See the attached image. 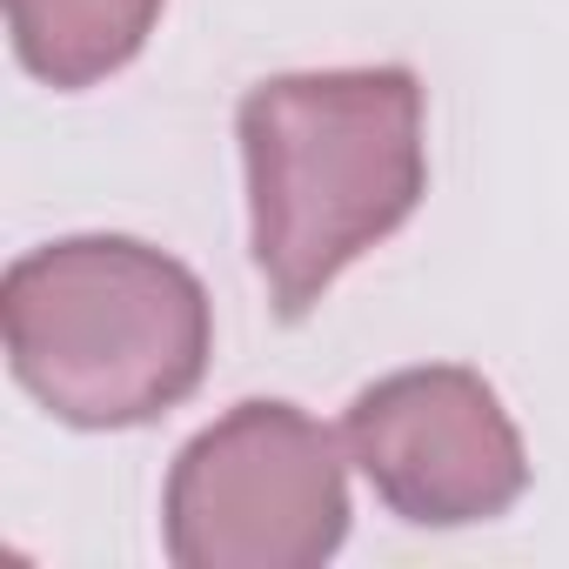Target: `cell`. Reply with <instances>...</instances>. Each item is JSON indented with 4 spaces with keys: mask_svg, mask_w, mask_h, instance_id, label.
<instances>
[{
    "mask_svg": "<svg viewBox=\"0 0 569 569\" xmlns=\"http://www.w3.org/2000/svg\"><path fill=\"white\" fill-rule=\"evenodd\" d=\"M161 21V0H8V34L34 81L74 94L121 74Z\"/></svg>",
    "mask_w": 569,
    "mask_h": 569,
    "instance_id": "cell-5",
    "label": "cell"
},
{
    "mask_svg": "<svg viewBox=\"0 0 569 569\" xmlns=\"http://www.w3.org/2000/svg\"><path fill=\"white\" fill-rule=\"evenodd\" d=\"M161 536L181 569H316L349 536V469L296 402H234L168 469Z\"/></svg>",
    "mask_w": 569,
    "mask_h": 569,
    "instance_id": "cell-3",
    "label": "cell"
},
{
    "mask_svg": "<svg viewBox=\"0 0 569 569\" xmlns=\"http://www.w3.org/2000/svg\"><path fill=\"white\" fill-rule=\"evenodd\" d=\"M349 456L409 529H469L529 489V449L502 396L456 362L396 369L349 402Z\"/></svg>",
    "mask_w": 569,
    "mask_h": 569,
    "instance_id": "cell-4",
    "label": "cell"
},
{
    "mask_svg": "<svg viewBox=\"0 0 569 569\" xmlns=\"http://www.w3.org/2000/svg\"><path fill=\"white\" fill-rule=\"evenodd\" d=\"M21 389L74 429H141L208 376L214 316L194 268L134 234L28 248L0 281Z\"/></svg>",
    "mask_w": 569,
    "mask_h": 569,
    "instance_id": "cell-2",
    "label": "cell"
},
{
    "mask_svg": "<svg viewBox=\"0 0 569 569\" xmlns=\"http://www.w3.org/2000/svg\"><path fill=\"white\" fill-rule=\"evenodd\" d=\"M248 161V248L281 322H302L389 241L422 188V81L409 68L274 74L234 114Z\"/></svg>",
    "mask_w": 569,
    "mask_h": 569,
    "instance_id": "cell-1",
    "label": "cell"
}]
</instances>
